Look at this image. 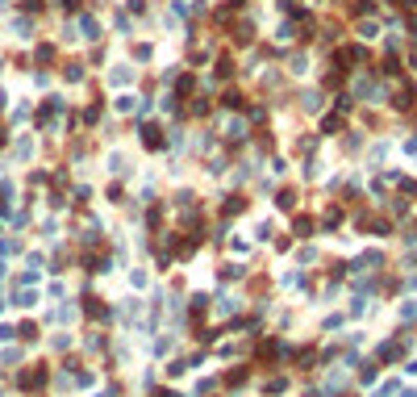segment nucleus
<instances>
[{"label":"nucleus","mask_w":417,"mask_h":397,"mask_svg":"<svg viewBox=\"0 0 417 397\" xmlns=\"http://www.w3.org/2000/svg\"><path fill=\"white\" fill-rule=\"evenodd\" d=\"M413 97H417L413 80H401V84H396V92H392V105H396V109H409V105H413Z\"/></svg>","instance_id":"f257e3e1"},{"label":"nucleus","mask_w":417,"mask_h":397,"mask_svg":"<svg viewBox=\"0 0 417 397\" xmlns=\"http://www.w3.org/2000/svg\"><path fill=\"white\" fill-rule=\"evenodd\" d=\"M167 138H163V130H158V126H142V146H150V150H158V146H163Z\"/></svg>","instance_id":"f03ea898"},{"label":"nucleus","mask_w":417,"mask_h":397,"mask_svg":"<svg viewBox=\"0 0 417 397\" xmlns=\"http://www.w3.org/2000/svg\"><path fill=\"white\" fill-rule=\"evenodd\" d=\"M292 201H296V193H292V188H284V193H280V201H275V205H280V209H288V205H292Z\"/></svg>","instance_id":"7ed1b4c3"}]
</instances>
